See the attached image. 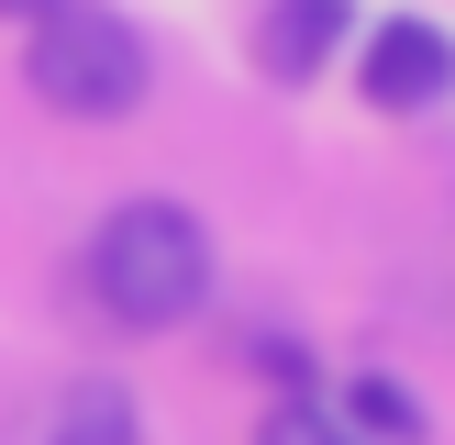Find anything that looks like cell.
Wrapping results in <instances>:
<instances>
[{
    "instance_id": "6da1fadb",
    "label": "cell",
    "mask_w": 455,
    "mask_h": 445,
    "mask_svg": "<svg viewBox=\"0 0 455 445\" xmlns=\"http://www.w3.org/2000/svg\"><path fill=\"white\" fill-rule=\"evenodd\" d=\"M78 289H89V312L123 323V334H178L212 301V222H200L189 200H167V190L111 200V212L89 222Z\"/></svg>"
},
{
    "instance_id": "7a4b0ae2",
    "label": "cell",
    "mask_w": 455,
    "mask_h": 445,
    "mask_svg": "<svg viewBox=\"0 0 455 445\" xmlns=\"http://www.w3.org/2000/svg\"><path fill=\"white\" fill-rule=\"evenodd\" d=\"M22 89L67 123H123L156 89V44L133 12H100V0H56L44 22H22Z\"/></svg>"
},
{
    "instance_id": "3957f363",
    "label": "cell",
    "mask_w": 455,
    "mask_h": 445,
    "mask_svg": "<svg viewBox=\"0 0 455 445\" xmlns=\"http://www.w3.org/2000/svg\"><path fill=\"white\" fill-rule=\"evenodd\" d=\"M355 101L389 111V123H411V111H444L455 101V34L434 12H389L355 34Z\"/></svg>"
},
{
    "instance_id": "277c9868",
    "label": "cell",
    "mask_w": 455,
    "mask_h": 445,
    "mask_svg": "<svg viewBox=\"0 0 455 445\" xmlns=\"http://www.w3.org/2000/svg\"><path fill=\"white\" fill-rule=\"evenodd\" d=\"M345 44H355V0H267L256 34H244V56H256L267 89H311Z\"/></svg>"
},
{
    "instance_id": "5b68a950",
    "label": "cell",
    "mask_w": 455,
    "mask_h": 445,
    "mask_svg": "<svg viewBox=\"0 0 455 445\" xmlns=\"http://www.w3.org/2000/svg\"><path fill=\"white\" fill-rule=\"evenodd\" d=\"M44 445H145V400L123 378H67L44 412Z\"/></svg>"
},
{
    "instance_id": "8992f818",
    "label": "cell",
    "mask_w": 455,
    "mask_h": 445,
    "mask_svg": "<svg viewBox=\"0 0 455 445\" xmlns=\"http://www.w3.org/2000/svg\"><path fill=\"white\" fill-rule=\"evenodd\" d=\"M333 423H345L355 445H434V412H422V390H411V378H389V368L345 378V400H333Z\"/></svg>"
},
{
    "instance_id": "52a82bcc",
    "label": "cell",
    "mask_w": 455,
    "mask_h": 445,
    "mask_svg": "<svg viewBox=\"0 0 455 445\" xmlns=\"http://www.w3.org/2000/svg\"><path fill=\"white\" fill-rule=\"evenodd\" d=\"M256 445H355V434L333 423V400H267V412H256Z\"/></svg>"
},
{
    "instance_id": "ba28073f",
    "label": "cell",
    "mask_w": 455,
    "mask_h": 445,
    "mask_svg": "<svg viewBox=\"0 0 455 445\" xmlns=\"http://www.w3.org/2000/svg\"><path fill=\"white\" fill-rule=\"evenodd\" d=\"M44 12H56V0H0V22H44Z\"/></svg>"
}]
</instances>
